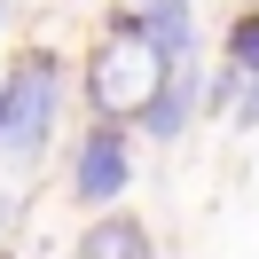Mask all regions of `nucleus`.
Returning <instances> with one entry per match:
<instances>
[{
  "instance_id": "f257e3e1",
  "label": "nucleus",
  "mask_w": 259,
  "mask_h": 259,
  "mask_svg": "<svg viewBox=\"0 0 259 259\" xmlns=\"http://www.w3.org/2000/svg\"><path fill=\"white\" fill-rule=\"evenodd\" d=\"M165 79H173V63L149 48L142 16L118 8V16H110V39H102L95 63H87V102H95V118H126V126H142V110L165 95Z\"/></svg>"
},
{
  "instance_id": "f03ea898",
  "label": "nucleus",
  "mask_w": 259,
  "mask_h": 259,
  "mask_svg": "<svg viewBox=\"0 0 259 259\" xmlns=\"http://www.w3.org/2000/svg\"><path fill=\"white\" fill-rule=\"evenodd\" d=\"M55 110H63V55L55 48H32L16 63H0V149L16 165L48 149Z\"/></svg>"
},
{
  "instance_id": "7ed1b4c3",
  "label": "nucleus",
  "mask_w": 259,
  "mask_h": 259,
  "mask_svg": "<svg viewBox=\"0 0 259 259\" xmlns=\"http://www.w3.org/2000/svg\"><path fill=\"white\" fill-rule=\"evenodd\" d=\"M134 189V142H126V118H95L79 134V157H71V196L95 212H110L118 196Z\"/></svg>"
},
{
  "instance_id": "20e7f679",
  "label": "nucleus",
  "mask_w": 259,
  "mask_h": 259,
  "mask_svg": "<svg viewBox=\"0 0 259 259\" xmlns=\"http://www.w3.org/2000/svg\"><path fill=\"white\" fill-rule=\"evenodd\" d=\"M204 102H212V87L196 79V63H181L173 79H165V95L142 110V134H149V142H173V134H189V118L204 110Z\"/></svg>"
},
{
  "instance_id": "39448f33",
  "label": "nucleus",
  "mask_w": 259,
  "mask_h": 259,
  "mask_svg": "<svg viewBox=\"0 0 259 259\" xmlns=\"http://www.w3.org/2000/svg\"><path fill=\"white\" fill-rule=\"evenodd\" d=\"M134 16H142V32H149V48L165 55V63H196V16H189V0H126Z\"/></svg>"
},
{
  "instance_id": "423d86ee",
  "label": "nucleus",
  "mask_w": 259,
  "mask_h": 259,
  "mask_svg": "<svg viewBox=\"0 0 259 259\" xmlns=\"http://www.w3.org/2000/svg\"><path fill=\"white\" fill-rule=\"evenodd\" d=\"M79 259H149V228L134 212H102V220H87Z\"/></svg>"
},
{
  "instance_id": "0eeeda50",
  "label": "nucleus",
  "mask_w": 259,
  "mask_h": 259,
  "mask_svg": "<svg viewBox=\"0 0 259 259\" xmlns=\"http://www.w3.org/2000/svg\"><path fill=\"white\" fill-rule=\"evenodd\" d=\"M228 63H236L243 79H259V8H243V16L228 24Z\"/></svg>"
},
{
  "instance_id": "6e6552de",
  "label": "nucleus",
  "mask_w": 259,
  "mask_h": 259,
  "mask_svg": "<svg viewBox=\"0 0 259 259\" xmlns=\"http://www.w3.org/2000/svg\"><path fill=\"white\" fill-rule=\"evenodd\" d=\"M228 118H236V126H259V79H243V95H236Z\"/></svg>"
},
{
  "instance_id": "1a4fd4ad",
  "label": "nucleus",
  "mask_w": 259,
  "mask_h": 259,
  "mask_svg": "<svg viewBox=\"0 0 259 259\" xmlns=\"http://www.w3.org/2000/svg\"><path fill=\"white\" fill-rule=\"evenodd\" d=\"M0 24H8V0H0Z\"/></svg>"
},
{
  "instance_id": "9d476101",
  "label": "nucleus",
  "mask_w": 259,
  "mask_h": 259,
  "mask_svg": "<svg viewBox=\"0 0 259 259\" xmlns=\"http://www.w3.org/2000/svg\"><path fill=\"white\" fill-rule=\"evenodd\" d=\"M0 220H8V204H0Z\"/></svg>"
}]
</instances>
